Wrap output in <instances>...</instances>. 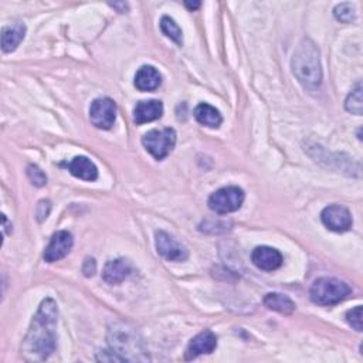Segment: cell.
Instances as JSON below:
<instances>
[{"instance_id": "2e32d148", "label": "cell", "mask_w": 363, "mask_h": 363, "mask_svg": "<svg viewBox=\"0 0 363 363\" xmlns=\"http://www.w3.org/2000/svg\"><path fill=\"white\" fill-rule=\"evenodd\" d=\"M70 173L86 182H94L98 179V169L95 164L87 157H75L71 162L66 164Z\"/></svg>"}, {"instance_id": "30bf717a", "label": "cell", "mask_w": 363, "mask_h": 363, "mask_svg": "<svg viewBox=\"0 0 363 363\" xmlns=\"http://www.w3.org/2000/svg\"><path fill=\"white\" fill-rule=\"evenodd\" d=\"M74 240L71 233L67 230L57 231L56 235L51 237L48 246L44 250V262L47 263H56L64 258L72 248Z\"/></svg>"}, {"instance_id": "9c48e42d", "label": "cell", "mask_w": 363, "mask_h": 363, "mask_svg": "<svg viewBox=\"0 0 363 363\" xmlns=\"http://www.w3.org/2000/svg\"><path fill=\"white\" fill-rule=\"evenodd\" d=\"M321 220L328 230L344 233L352 227V216L346 207L341 204H331L322 210Z\"/></svg>"}, {"instance_id": "cb8c5ba5", "label": "cell", "mask_w": 363, "mask_h": 363, "mask_svg": "<svg viewBox=\"0 0 363 363\" xmlns=\"http://www.w3.org/2000/svg\"><path fill=\"white\" fill-rule=\"evenodd\" d=\"M346 321L348 324L356 329L357 332H362L363 329V322H362V306L357 305L355 306L353 309L348 311V314H346Z\"/></svg>"}, {"instance_id": "7402d4cb", "label": "cell", "mask_w": 363, "mask_h": 363, "mask_svg": "<svg viewBox=\"0 0 363 363\" xmlns=\"http://www.w3.org/2000/svg\"><path fill=\"white\" fill-rule=\"evenodd\" d=\"M333 16H335L336 20H340L342 23H352L356 19L355 6L352 3H348V2L335 6Z\"/></svg>"}, {"instance_id": "44dd1931", "label": "cell", "mask_w": 363, "mask_h": 363, "mask_svg": "<svg viewBox=\"0 0 363 363\" xmlns=\"http://www.w3.org/2000/svg\"><path fill=\"white\" fill-rule=\"evenodd\" d=\"M345 108L351 114L362 115V112H363V99H362V86H360V83L348 95V98L345 101Z\"/></svg>"}, {"instance_id": "8992f818", "label": "cell", "mask_w": 363, "mask_h": 363, "mask_svg": "<svg viewBox=\"0 0 363 363\" xmlns=\"http://www.w3.org/2000/svg\"><path fill=\"white\" fill-rule=\"evenodd\" d=\"M110 346L114 353H117L121 360H134L131 353H134L137 360H142L137 352L139 351V345L137 341V333L125 326L110 329Z\"/></svg>"}, {"instance_id": "7c38bea8", "label": "cell", "mask_w": 363, "mask_h": 363, "mask_svg": "<svg viewBox=\"0 0 363 363\" xmlns=\"http://www.w3.org/2000/svg\"><path fill=\"white\" fill-rule=\"evenodd\" d=\"M216 348H217L216 335L212 331L206 329V331L200 332L199 335H196L195 338L190 341V344L186 349V353H185V359L193 360V359L199 357L200 355H209Z\"/></svg>"}, {"instance_id": "3957f363", "label": "cell", "mask_w": 363, "mask_h": 363, "mask_svg": "<svg viewBox=\"0 0 363 363\" xmlns=\"http://www.w3.org/2000/svg\"><path fill=\"white\" fill-rule=\"evenodd\" d=\"M352 293L349 285L345 281L332 277L318 278L309 290V297L314 304L322 306H331L340 304Z\"/></svg>"}, {"instance_id": "52a82bcc", "label": "cell", "mask_w": 363, "mask_h": 363, "mask_svg": "<svg viewBox=\"0 0 363 363\" xmlns=\"http://www.w3.org/2000/svg\"><path fill=\"white\" fill-rule=\"evenodd\" d=\"M90 119L98 129L112 128L117 119V104L108 97L94 99L90 107Z\"/></svg>"}, {"instance_id": "484cf974", "label": "cell", "mask_w": 363, "mask_h": 363, "mask_svg": "<svg viewBox=\"0 0 363 363\" xmlns=\"http://www.w3.org/2000/svg\"><path fill=\"white\" fill-rule=\"evenodd\" d=\"M97 271V264L94 258H86L84 266H83V273L86 277H92Z\"/></svg>"}, {"instance_id": "d4e9b609", "label": "cell", "mask_w": 363, "mask_h": 363, "mask_svg": "<svg viewBox=\"0 0 363 363\" xmlns=\"http://www.w3.org/2000/svg\"><path fill=\"white\" fill-rule=\"evenodd\" d=\"M51 212V202L50 200H40L36 209V219L37 222H44Z\"/></svg>"}, {"instance_id": "7a4b0ae2", "label": "cell", "mask_w": 363, "mask_h": 363, "mask_svg": "<svg viewBox=\"0 0 363 363\" xmlns=\"http://www.w3.org/2000/svg\"><path fill=\"white\" fill-rule=\"evenodd\" d=\"M293 72L306 90H317L322 84L320 50L309 39L301 41L293 57Z\"/></svg>"}, {"instance_id": "5bb4252c", "label": "cell", "mask_w": 363, "mask_h": 363, "mask_svg": "<svg viewBox=\"0 0 363 363\" xmlns=\"http://www.w3.org/2000/svg\"><path fill=\"white\" fill-rule=\"evenodd\" d=\"M134 84L142 92H152L161 87L162 75L152 66H142L135 74Z\"/></svg>"}, {"instance_id": "ffe728a7", "label": "cell", "mask_w": 363, "mask_h": 363, "mask_svg": "<svg viewBox=\"0 0 363 363\" xmlns=\"http://www.w3.org/2000/svg\"><path fill=\"white\" fill-rule=\"evenodd\" d=\"M161 30L168 39L175 41L177 46L184 44V33H182V29L172 17L164 16L161 19Z\"/></svg>"}, {"instance_id": "603a6c76", "label": "cell", "mask_w": 363, "mask_h": 363, "mask_svg": "<svg viewBox=\"0 0 363 363\" xmlns=\"http://www.w3.org/2000/svg\"><path fill=\"white\" fill-rule=\"evenodd\" d=\"M28 177L30 179L32 184L37 188H43L47 184L46 173L37 165H29L28 166Z\"/></svg>"}, {"instance_id": "d6986e66", "label": "cell", "mask_w": 363, "mask_h": 363, "mask_svg": "<svg viewBox=\"0 0 363 363\" xmlns=\"http://www.w3.org/2000/svg\"><path fill=\"white\" fill-rule=\"evenodd\" d=\"M264 305L268 309L277 311V313L284 314V315H291L295 311V304L293 302V300L288 298L287 295L278 294V293L267 294L264 298Z\"/></svg>"}, {"instance_id": "277c9868", "label": "cell", "mask_w": 363, "mask_h": 363, "mask_svg": "<svg viewBox=\"0 0 363 363\" xmlns=\"http://www.w3.org/2000/svg\"><path fill=\"white\" fill-rule=\"evenodd\" d=\"M142 145L155 159L162 161L176 145V131L173 128L152 129L142 137Z\"/></svg>"}, {"instance_id": "ba28073f", "label": "cell", "mask_w": 363, "mask_h": 363, "mask_svg": "<svg viewBox=\"0 0 363 363\" xmlns=\"http://www.w3.org/2000/svg\"><path fill=\"white\" fill-rule=\"evenodd\" d=\"M155 244H157L158 253L166 258L168 262H185L189 257V253L185 246H182L173 236H170L169 233L159 230L155 235Z\"/></svg>"}, {"instance_id": "9a60e30c", "label": "cell", "mask_w": 363, "mask_h": 363, "mask_svg": "<svg viewBox=\"0 0 363 363\" xmlns=\"http://www.w3.org/2000/svg\"><path fill=\"white\" fill-rule=\"evenodd\" d=\"M131 271H133V266L129 264L128 260H124V258H117V260L108 262L106 267H104L102 278L104 281L111 285H118L129 277Z\"/></svg>"}, {"instance_id": "5b68a950", "label": "cell", "mask_w": 363, "mask_h": 363, "mask_svg": "<svg viewBox=\"0 0 363 363\" xmlns=\"http://www.w3.org/2000/svg\"><path fill=\"white\" fill-rule=\"evenodd\" d=\"M246 195L242 188L239 186H227L216 190L210 197L207 204L210 210L217 215H228L233 212H237L243 206Z\"/></svg>"}, {"instance_id": "ac0fdd59", "label": "cell", "mask_w": 363, "mask_h": 363, "mask_svg": "<svg viewBox=\"0 0 363 363\" xmlns=\"http://www.w3.org/2000/svg\"><path fill=\"white\" fill-rule=\"evenodd\" d=\"M195 118L199 124L213 129H217L223 122V117L219 112V110L204 102L199 104V106L195 108Z\"/></svg>"}, {"instance_id": "e0dca14e", "label": "cell", "mask_w": 363, "mask_h": 363, "mask_svg": "<svg viewBox=\"0 0 363 363\" xmlns=\"http://www.w3.org/2000/svg\"><path fill=\"white\" fill-rule=\"evenodd\" d=\"M26 36V26L20 21L5 26L2 29V50L3 53H12L20 43L24 40Z\"/></svg>"}, {"instance_id": "4316f807", "label": "cell", "mask_w": 363, "mask_h": 363, "mask_svg": "<svg viewBox=\"0 0 363 363\" xmlns=\"http://www.w3.org/2000/svg\"><path fill=\"white\" fill-rule=\"evenodd\" d=\"M185 6H186L189 10L193 12V10H196V9L200 8V3H199V2H193V3H192V2H185Z\"/></svg>"}, {"instance_id": "6da1fadb", "label": "cell", "mask_w": 363, "mask_h": 363, "mask_svg": "<svg viewBox=\"0 0 363 363\" xmlns=\"http://www.w3.org/2000/svg\"><path fill=\"white\" fill-rule=\"evenodd\" d=\"M57 321L59 308L56 301L53 298L43 300L23 340L21 352L26 360L41 362L53 355L57 346Z\"/></svg>"}, {"instance_id": "4fadbf2b", "label": "cell", "mask_w": 363, "mask_h": 363, "mask_svg": "<svg viewBox=\"0 0 363 363\" xmlns=\"http://www.w3.org/2000/svg\"><path fill=\"white\" fill-rule=\"evenodd\" d=\"M164 115V104L158 99L139 101L134 110V121L137 125L157 121Z\"/></svg>"}, {"instance_id": "8fae6325", "label": "cell", "mask_w": 363, "mask_h": 363, "mask_svg": "<svg viewBox=\"0 0 363 363\" xmlns=\"http://www.w3.org/2000/svg\"><path fill=\"white\" fill-rule=\"evenodd\" d=\"M253 264L263 271H275L282 266V254L273 247L260 246L255 247L251 253Z\"/></svg>"}]
</instances>
